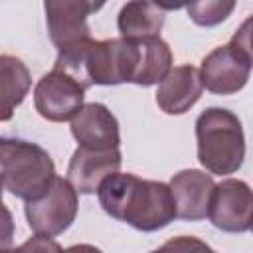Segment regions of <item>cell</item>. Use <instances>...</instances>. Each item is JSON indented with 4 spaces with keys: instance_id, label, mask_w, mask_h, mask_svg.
<instances>
[{
    "instance_id": "6da1fadb",
    "label": "cell",
    "mask_w": 253,
    "mask_h": 253,
    "mask_svg": "<svg viewBox=\"0 0 253 253\" xmlns=\"http://www.w3.org/2000/svg\"><path fill=\"white\" fill-rule=\"evenodd\" d=\"M107 215L138 231H158L176 219V204L168 184L134 174H111L97 190Z\"/></svg>"
},
{
    "instance_id": "7a4b0ae2",
    "label": "cell",
    "mask_w": 253,
    "mask_h": 253,
    "mask_svg": "<svg viewBox=\"0 0 253 253\" xmlns=\"http://www.w3.org/2000/svg\"><path fill=\"white\" fill-rule=\"evenodd\" d=\"M198 160L217 176L235 174L245 158V134L239 117L221 107H208L196 119Z\"/></svg>"
},
{
    "instance_id": "3957f363",
    "label": "cell",
    "mask_w": 253,
    "mask_h": 253,
    "mask_svg": "<svg viewBox=\"0 0 253 253\" xmlns=\"http://www.w3.org/2000/svg\"><path fill=\"white\" fill-rule=\"evenodd\" d=\"M0 178L4 190L30 202L47 190L55 178V164L40 144L0 136Z\"/></svg>"
},
{
    "instance_id": "277c9868",
    "label": "cell",
    "mask_w": 253,
    "mask_h": 253,
    "mask_svg": "<svg viewBox=\"0 0 253 253\" xmlns=\"http://www.w3.org/2000/svg\"><path fill=\"white\" fill-rule=\"evenodd\" d=\"M249 28L251 18L241 24L229 43L215 47L202 59V67L198 71L206 91L215 95H235L247 85L253 63Z\"/></svg>"
},
{
    "instance_id": "5b68a950",
    "label": "cell",
    "mask_w": 253,
    "mask_h": 253,
    "mask_svg": "<svg viewBox=\"0 0 253 253\" xmlns=\"http://www.w3.org/2000/svg\"><path fill=\"white\" fill-rule=\"evenodd\" d=\"M138 40L109 38L91 40L85 49V75L91 85L132 83L138 69Z\"/></svg>"
},
{
    "instance_id": "8992f818",
    "label": "cell",
    "mask_w": 253,
    "mask_h": 253,
    "mask_svg": "<svg viewBox=\"0 0 253 253\" xmlns=\"http://www.w3.org/2000/svg\"><path fill=\"white\" fill-rule=\"evenodd\" d=\"M24 213L30 229L36 235H61L75 221L77 192L65 178L55 176L42 196L26 202Z\"/></svg>"
},
{
    "instance_id": "52a82bcc",
    "label": "cell",
    "mask_w": 253,
    "mask_h": 253,
    "mask_svg": "<svg viewBox=\"0 0 253 253\" xmlns=\"http://www.w3.org/2000/svg\"><path fill=\"white\" fill-rule=\"evenodd\" d=\"M85 91L87 89L71 75L51 69L42 75L34 87V107L40 117L51 123L71 121L83 107Z\"/></svg>"
},
{
    "instance_id": "ba28073f",
    "label": "cell",
    "mask_w": 253,
    "mask_h": 253,
    "mask_svg": "<svg viewBox=\"0 0 253 253\" xmlns=\"http://www.w3.org/2000/svg\"><path fill=\"white\" fill-rule=\"evenodd\" d=\"M208 219L213 223V227L227 233L249 231L253 219V196L249 184L235 178L215 184L210 200Z\"/></svg>"
},
{
    "instance_id": "9c48e42d",
    "label": "cell",
    "mask_w": 253,
    "mask_h": 253,
    "mask_svg": "<svg viewBox=\"0 0 253 253\" xmlns=\"http://www.w3.org/2000/svg\"><path fill=\"white\" fill-rule=\"evenodd\" d=\"M101 8L103 4L87 0H47L43 4L49 38L57 47V53L91 38L87 18Z\"/></svg>"
},
{
    "instance_id": "30bf717a",
    "label": "cell",
    "mask_w": 253,
    "mask_h": 253,
    "mask_svg": "<svg viewBox=\"0 0 253 253\" xmlns=\"http://www.w3.org/2000/svg\"><path fill=\"white\" fill-rule=\"evenodd\" d=\"M69 128L81 148L113 150L121 144L119 121L103 103H83Z\"/></svg>"
},
{
    "instance_id": "8fae6325",
    "label": "cell",
    "mask_w": 253,
    "mask_h": 253,
    "mask_svg": "<svg viewBox=\"0 0 253 253\" xmlns=\"http://www.w3.org/2000/svg\"><path fill=\"white\" fill-rule=\"evenodd\" d=\"M168 188L176 204V217L184 221H202L208 217L210 200L215 188L210 174L196 168H186L172 176Z\"/></svg>"
},
{
    "instance_id": "7c38bea8",
    "label": "cell",
    "mask_w": 253,
    "mask_h": 253,
    "mask_svg": "<svg viewBox=\"0 0 253 253\" xmlns=\"http://www.w3.org/2000/svg\"><path fill=\"white\" fill-rule=\"evenodd\" d=\"M121 150H89L77 146L67 166V182L77 194H95L105 178L121 168Z\"/></svg>"
},
{
    "instance_id": "4fadbf2b",
    "label": "cell",
    "mask_w": 253,
    "mask_h": 253,
    "mask_svg": "<svg viewBox=\"0 0 253 253\" xmlns=\"http://www.w3.org/2000/svg\"><path fill=\"white\" fill-rule=\"evenodd\" d=\"M200 71L194 65L172 67L156 89V105L166 115L188 113L202 97Z\"/></svg>"
},
{
    "instance_id": "5bb4252c",
    "label": "cell",
    "mask_w": 253,
    "mask_h": 253,
    "mask_svg": "<svg viewBox=\"0 0 253 253\" xmlns=\"http://www.w3.org/2000/svg\"><path fill=\"white\" fill-rule=\"evenodd\" d=\"M32 87L30 69L16 55L0 53V123L14 117Z\"/></svg>"
},
{
    "instance_id": "9a60e30c",
    "label": "cell",
    "mask_w": 253,
    "mask_h": 253,
    "mask_svg": "<svg viewBox=\"0 0 253 253\" xmlns=\"http://www.w3.org/2000/svg\"><path fill=\"white\" fill-rule=\"evenodd\" d=\"M164 26V6L152 2H126L117 16V28L121 38L140 40L148 36H158Z\"/></svg>"
},
{
    "instance_id": "2e32d148",
    "label": "cell",
    "mask_w": 253,
    "mask_h": 253,
    "mask_svg": "<svg viewBox=\"0 0 253 253\" xmlns=\"http://www.w3.org/2000/svg\"><path fill=\"white\" fill-rule=\"evenodd\" d=\"M140 57H138V69L134 77V85L150 87L164 79V75L172 69V49L160 36H148L138 40Z\"/></svg>"
},
{
    "instance_id": "e0dca14e",
    "label": "cell",
    "mask_w": 253,
    "mask_h": 253,
    "mask_svg": "<svg viewBox=\"0 0 253 253\" xmlns=\"http://www.w3.org/2000/svg\"><path fill=\"white\" fill-rule=\"evenodd\" d=\"M188 16L194 24L211 28L227 20V16L235 10L233 0H206V2H192L188 4Z\"/></svg>"
},
{
    "instance_id": "ac0fdd59",
    "label": "cell",
    "mask_w": 253,
    "mask_h": 253,
    "mask_svg": "<svg viewBox=\"0 0 253 253\" xmlns=\"http://www.w3.org/2000/svg\"><path fill=\"white\" fill-rule=\"evenodd\" d=\"M150 253H213V249L206 241L194 235H178L168 239L166 243H162L158 249Z\"/></svg>"
},
{
    "instance_id": "d6986e66",
    "label": "cell",
    "mask_w": 253,
    "mask_h": 253,
    "mask_svg": "<svg viewBox=\"0 0 253 253\" xmlns=\"http://www.w3.org/2000/svg\"><path fill=\"white\" fill-rule=\"evenodd\" d=\"M16 253H63V247L53 239V237H45V235H34L30 239H26Z\"/></svg>"
},
{
    "instance_id": "ffe728a7",
    "label": "cell",
    "mask_w": 253,
    "mask_h": 253,
    "mask_svg": "<svg viewBox=\"0 0 253 253\" xmlns=\"http://www.w3.org/2000/svg\"><path fill=\"white\" fill-rule=\"evenodd\" d=\"M14 233H16L14 215H12V211L4 204H0V251L2 249H8L12 245Z\"/></svg>"
},
{
    "instance_id": "44dd1931",
    "label": "cell",
    "mask_w": 253,
    "mask_h": 253,
    "mask_svg": "<svg viewBox=\"0 0 253 253\" xmlns=\"http://www.w3.org/2000/svg\"><path fill=\"white\" fill-rule=\"evenodd\" d=\"M63 253H103V251L91 243H75V245L63 249Z\"/></svg>"
},
{
    "instance_id": "7402d4cb",
    "label": "cell",
    "mask_w": 253,
    "mask_h": 253,
    "mask_svg": "<svg viewBox=\"0 0 253 253\" xmlns=\"http://www.w3.org/2000/svg\"><path fill=\"white\" fill-rule=\"evenodd\" d=\"M2 194H4V182H2V178H0V204H4V202H2Z\"/></svg>"
},
{
    "instance_id": "603a6c76",
    "label": "cell",
    "mask_w": 253,
    "mask_h": 253,
    "mask_svg": "<svg viewBox=\"0 0 253 253\" xmlns=\"http://www.w3.org/2000/svg\"><path fill=\"white\" fill-rule=\"evenodd\" d=\"M0 253H16V249H10V247H8V249H2Z\"/></svg>"
},
{
    "instance_id": "cb8c5ba5",
    "label": "cell",
    "mask_w": 253,
    "mask_h": 253,
    "mask_svg": "<svg viewBox=\"0 0 253 253\" xmlns=\"http://www.w3.org/2000/svg\"><path fill=\"white\" fill-rule=\"evenodd\" d=\"M213 253H215V251H213Z\"/></svg>"
}]
</instances>
